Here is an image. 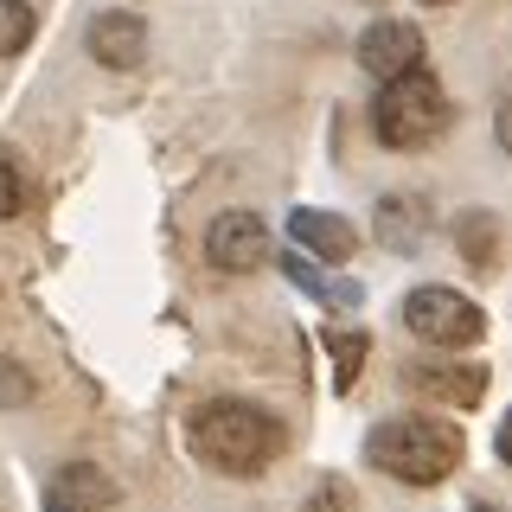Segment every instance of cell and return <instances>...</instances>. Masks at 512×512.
<instances>
[{
    "instance_id": "obj_2",
    "label": "cell",
    "mask_w": 512,
    "mask_h": 512,
    "mask_svg": "<svg viewBox=\"0 0 512 512\" xmlns=\"http://www.w3.org/2000/svg\"><path fill=\"white\" fill-rule=\"evenodd\" d=\"M461 455H468V442L442 416H391V423H378L365 436V461L378 474L404 480V487H436V480L461 468Z\"/></svg>"
},
{
    "instance_id": "obj_16",
    "label": "cell",
    "mask_w": 512,
    "mask_h": 512,
    "mask_svg": "<svg viewBox=\"0 0 512 512\" xmlns=\"http://www.w3.org/2000/svg\"><path fill=\"white\" fill-rule=\"evenodd\" d=\"M301 512H359V500H352V487H346V480H320V487L308 493V500H301Z\"/></svg>"
},
{
    "instance_id": "obj_1",
    "label": "cell",
    "mask_w": 512,
    "mask_h": 512,
    "mask_svg": "<svg viewBox=\"0 0 512 512\" xmlns=\"http://www.w3.org/2000/svg\"><path fill=\"white\" fill-rule=\"evenodd\" d=\"M186 442H192V455H199L205 468L250 480V474H263L269 461L282 455V423L269 410L244 404V397H212V404L192 410Z\"/></svg>"
},
{
    "instance_id": "obj_8",
    "label": "cell",
    "mask_w": 512,
    "mask_h": 512,
    "mask_svg": "<svg viewBox=\"0 0 512 512\" xmlns=\"http://www.w3.org/2000/svg\"><path fill=\"white\" fill-rule=\"evenodd\" d=\"M410 384L429 397V404H448V410H474L487 397V365H416Z\"/></svg>"
},
{
    "instance_id": "obj_11",
    "label": "cell",
    "mask_w": 512,
    "mask_h": 512,
    "mask_svg": "<svg viewBox=\"0 0 512 512\" xmlns=\"http://www.w3.org/2000/svg\"><path fill=\"white\" fill-rule=\"evenodd\" d=\"M423 199H384L378 205V237H384V250H416L423 244Z\"/></svg>"
},
{
    "instance_id": "obj_19",
    "label": "cell",
    "mask_w": 512,
    "mask_h": 512,
    "mask_svg": "<svg viewBox=\"0 0 512 512\" xmlns=\"http://www.w3.org/2000/svg\"><path fill=\"white\" fill-rule=\"evenodd\" d=\"M468 512H500V506H487V500H480V506H468Z\"/></svg>"
},
{
    "instance_id": "obj_5",
    "label": "cell",
    "mask_w": 512,
    "mask_h": 512,
    "mask_svg": "<svg viewBox=\"0 0 512 512\" xmlns=\"http://www.w3.org/2000/svg\"><path fill=\"white\" fill-rule=\"evenodd\" d=\"M205 256L224 276H244V269H256L269 256V224L256 212H218L212 231H205Z\"/></svg>"
},
{
    "instance_id": "obj_12",
    "label": "cell",
    "mask_w": 512,
    "mask_h": 512,
    "mask_svg": "<svg viewBox=\"0 0 512 512\" xmlns=\"http://www.w3.org/2000/svg\"><path fill=\"white\" fill-rule=\"evenodd\" d=\"M282 269H288V282H295V288H308V295L333 301V308H359V288H352V282H327L301 250H295V256H282Z\"/></svg>"
},
{
    "instance_id": "obj_18",
    "label": "cell",
    "mask_w": 512,
    "mask_h": 512,
    "mask_svg": "<svg viewBox=\"0 0 512 512\" xmlns=\"http://www.w3.org/2000/svg\"><path fill=\"white\" fill-rule=\"evenodd\" d=\"M20 205H26V180H20V167L0 154V218H20Z\"/></svg>"
},
{
    "instance_id": "obj_17",
    "label": "cell",
    "mask_w": 512,
    "mask_h": 512,
    "mask_svg": "<svg viewBox=\"0 0 512 512\" xmlns=\"http://www.w3.org/2000/svg\"><path fill=\"white\" fill-rule=\"evenodd\" d=\"M20 404H32V378L13 359H0V410H20Z\"/></svg>"
},
{
    "instance_id": "obj_9",
    "label": "cell",
    "mask_w": 512,
    "mask_h": 512,
    "mask_svg": "<svg viewBox=\"0 0 512 512\" xmlns=\"http://www.w3.org/2000/svg\"><path fill=\"white\" fill-rule=\"evenodd\" d=\"M116 500V480L90 461H71V468L52 474V493H45V512H103Z\"/></svg>"
},
{
    "instance_id": "obj_13",
    "label": "cell",
    "mask_w": 512,
    "mask_h": 512,
    "mask_svg": "<svg viewBox=\"0 0 512 512\" xmlns=\"http://www.w3.org/2000/svg\"><path fill=\"white\" fill-rule=\"evenodd\" d=\"M32 7L26 0H0V58H13V52H26L32 45Z\"/></svg>"
},
{
    "instance_id": "obj_20",
    "label": "cell",
    "mask_w": 512,
    "mask_h": 512,
    "mask_svg": "<svg viewBox=\"0 0 512 512\" xmlns=\"http://www.w3.org/2000/svg\"><path fill=\"white\" fill-rule=\"evenodd\" d=\"M423 7H448V0H423Z\"/></svg>"
},
{
    "instance_id": "obj_4",
    "label": "cell",
    "mask_w": 512,
    "mask_h": 512,
    "mask_svg": "<svg viewBox=\"0 0 512 512\" xmlns=\"http://www.w3.org/2000/svg\"><path fill=\"white\" fill-rule=\"evenodd\" d=\"M404 327L429 346H474L480 333H487V314H480L461 288L429 282V288H410L404 295Z\"/></svg>"
},
{
    "instance_id": "obj_7",
    "label": "cell",
    "mask_w": 512,
    "mask_h": 512,
    "mask_svg": "<svg viewBox=\"0 0 512 512\" xmlns=\"http://www.w3.org/2000/svg\"><path fill=\"white\" fill-rule=\"evenodd\" d=\"M359 64L372 77H397L410 71V64H423V32H416L410 20H372L359 39Z\"/></svg>"
},
{
    "instance_id": "obj_6",
    "label": "cell",
    "mask_w": 512,
    "mask_h": 512,
    "mask_svg": "<svg viewBox=\"0 0 512 512\" xmlns=\"http://www.w3.org/2000/svg\"><path fill=\"white\" fill-rule=\"evenodd\" d=\"M84 45H90L96 64H109V71H135V64L148 58V26H141V13H96Z\"/></svg>"
},
{
    "instance_id": "obj_14",
    "label": "cell",
    "mask_w": 512,
    "mask_h": 512,
    "mask_svg": "<svg viewBox=\"0 0 512 512\" xmlns=\"http://www.w3.org/2000/svg\"><path fill=\"white\" fill-rule=\"evenodd\" d=\"M327 352H333V384L352 391V378L365 365V333H327Z\"/></svg>"
},
{
    "instance_id": "obj_10",
    "label": "cell",
    "mask_w": 512,
    "mask_h": 512,
    "mask_svg": "<svg viewBox=\"0 0 512 512\" xmlns=\"http://www.w3.org/2000/svg\"><path fill=\"white\" fill-rule=\"evenodd\" d=\"M288 237H295V250L320 256V263H346L352 244H359V231H352L346 218H333V212H308V205L288 218Z\"/></svg>"
},
{
    "instance_id": "obj_3",
    "label": "cell",
    "mask_w": 512,
    "mask_h": 512,
    "mask_svg": "<svg viewBox=\"0 0 512 512\" xmlns=\"http://www.w3.org/2000/svg\"><path fill=\"white\" fill-rule=\"evenodd\" d=\"M448 96L442 84L423 71V64H410V71L397 77H378V96H372V135L384 141V148L410 154V148H429V141L448 128Z\"/></svg>"
},
{
    "instance_id": "obj_15",
    "label": "cell",
    "mask_w": 512,
    "mask_h": 512,
    "mask_svg": "<svg viewBox=\"0 0 512 512\" xmlns=\"http://www.w3.org/2000/svg\"><path fill=\"white\" fill-rule=\"evenodd\" d=\"M461 244H468V256H474V263L480 269H493V218L487 212H468V218H461Z\"/></svg>"
}]
</instances>
